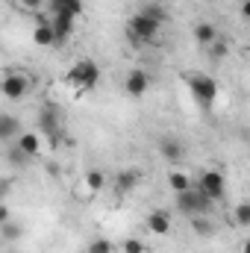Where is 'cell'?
Returning <instances> with one entry per match:
<instances>
[{
  "label": "cell",
  "instance_id": "6da1fadb",
  "mask_svg": "<svg viewBox=\"0 0 250 253\" xmlns=\"http://www.w3.org/2000/svg\"><path fill=\"white\" fill-rule=\"evenodd\" d=\"M162 27H165L162 21L144 15V12H135V15L126 21V39H129L132 44H147V42H156V39H159Z\"/></svg>",
  "mask_w": 250,
  "mask_h": 253
},
{
  "label": "cell",
  "instance_id": "7a4b0ae2",
  "mask_svg": "<svg viewBox=\"0 0 250 253\" xmlns=\"http://www.w3.org/2000/svg\"><path fill=\"white\" fill-rule=\"evenodd\" d=\"M65 80H68L74 88H80V91L94 88V85H97V80H100V65L94 62V59H77V62L68 68Z\"/></svg>",
  "mask_w": 250,
  "mask_h": 253
},
{
  "label": "cell",
  "instance_id": "3957f363",
  "mask_svg": "<svg viewBox=\"0 0 250 253\" xmlns=\"http://www.w3.org/2000/svg\"><path fill=\"white\" fill-rule=\"evenodd\" d=\"M186 85H188V91H191V97H194V103L200 109H209L218 100V85H215V80L209 74H188Z\"/></svg>",
  "mask_w": 250,
  "mask_h": 253
},
{
  "label": "cell",
  "instance_id": "277c9868",
  "mask_svg": "<svg viewBox=\"0 0 250 253\" xmlns=\"http://www.w3.org/2000/svg\"><path fill=\"white\" fill-rule=\"evenodd\" d=\"M177 197V212L183 215V218H197V215H206L209 212V206H212V200L203 194L200 189H188L183 194H174Z\"/></svg>",
  "mask_w": 250,
  "mask_h": 253
},
{
  "label": "cell",
  "instance_id": "5b68a950",
  "mask_svg": "<svg viewBox=\"0 0 250 253\" xmlns=\"http://www.w3.org/2000/svg\"><path fill=\"white\" fill-rule=\"evenodd\" d=\"M39 132H42V135H47L50 141H56V138H59V132H62L59 109H56V103H50V100L39 109Z\"/></svg>",
  "mask_w": 250,
  "mask_h": 253
},
{
  "label": "cell",
  "instance_id": "8992f818",
  "mask_svg": "<svg viewBox=\"0 0 250 253\" xmlns=\"http://www.w3.org/2000/svg\"><path fill=\"white\" fill-rule=\"evenodd\" d=\"M197 189L203 191L212 203H218V200H224V194H227V180H224V174H221V171L209 168V171H203V174H200Z\"/></svg>",
  "mask_w": 250,
  "mask_h": 253
},
{
  "label": "cell",
  "instance_id": "52a82bcc",
  "mask_svg": "<svg viewBox=\"0 0 250 253\" xmlns=\"http://www.w3.org/2000/svg\"><path fill=\"white\" fill-rule=\"evenodd\" d=\"M27 94H30V77L18 74V71H9L3 77V97L6 100H24Z\"/></svg>",
  "mask_w": 250,
  "mask_h": 253
},
{
  "label": "cell",
  "instance_id": "ba28073f",
  "mask_svg": "<svg viewBox=\"0 0 250 253\" xmlns=\"http://www.w3.org/2000/svg\"><path fill=\"white\" fill-rule=\"evenodd\" d=\"M141 171L138 168H124V171H118L115 174V183H112V191H115V197H126V194H132V191L141 186Z\"/></svg>",
  "mask_w": 250,
  "mask_h": 253
},
{
  "label": "cell",
  "instance_id": "9c48e42d",
  "mask_svg": "<svg viewBox=\"0 0 250 253\" xmlns=\"http://www.w3.org/2000/svg\"><path fill=\"white\" fill-rule=\"evenodd\" d=\"M147 88H150V74L144 68H132L124 80V91L129 97H144Z\"/></svg>",
  "mask_w": 250,
  "mask_h": 253
},
{
  "label": "cell",
  "instance_id": "30bf717a",
  "mask_svg": "<svg viewBox=\"0 0 250 253\" xmlns=\"http://www.w3.org/2000/svg\"><path fill=\"white\" fill-rule=\"evenodd\" d=\"M33 42H36L39 47H56V44H59V42H56V30H53V24H50V15L42 18V21L36 24V30H33Z\"/></svg>",
  "mask_w": 250,
  "mask_h": 253
},
{
  "label": "cell",
  "instance_id": "8fae6325",
  "mask_svg": "<svg viewBox=\"0 0 250 253\" xmlns=\"http://www.w3.org/2000/svg\"><path fill=\"white\" fill-rule=\"evenodd\" d=\"M194 42L200 44V47H212L218 39H221V33H218V27L215 24H209V21H200V24H194Z\"/></svg>",
  "mask_w": 250,
  "mask_h": 253
},
{
  "label": "cell",
  "instance_id": "7c38bea8",
  "mask_svg": "<svg viewBox=\"0 0 250 253\" xmlns=\"http://www.w3.org/2000/svg\"><path fill=\"white\" fill-rule=\"evenodd\" d=\"M159 153H162V159H165V162H180V159L186 156V147H183V141H180V138L165 135V138L159 141Z\"/></svg>",
  "mask_w": 250,
  "mask_h": 253
},
{
  "label": "cell",
  "instance_id": "4fadbf2b",
  "mask_svg": "<svg viewBox=\"0 0 250 253\" xmlns=\"http://www.w3.org/2000/svg\"><path fill=\"white\" fill-rule=\"evenodd\" d=\"M21 132H24V126L15 115H9V112L0 115V141L3 144H12V138H21Z\"/></svg>",
  "mask_w": 250,
  "mask_h": 253
},
{
  "label": "cell",
  "instance_id": "5bb4252c",
  "mask_svg": "<svg viewBox=\"0 0 250 253\" xmlns=\"http://www.w3.org/2000/svg\"><path fill=\"white\" fill-rule=\"evenodd\" d=\"M50 24H53V30H56V42L65 44L71 36H74V27H77V18H71V15H50Z\"/></svg>",
  "mask_w": 250,
  "mask_h": 253
},
{
  "label": "cell",
  "instance_id": "9a60e30c",
  "mask_svg": "<svg viewBox=\"0 0 250 253\" xmlns=\"http://www.w3.org/2000/svg\"><path fill=\"white\" fill-rule=\"evenodd\" d=\"M147 230H150L153 236H168V233H171V215H168L165 209H153V212L147 215Z\"/></svg>",
  "mask_w": 250,
  "mask_h": 253
},
{
  "label": "cell",
  "instance_id": "2e32d148",
  "mask_svg": "<svg viewBox=\"0 0 250 253\" xmlns=\"http://www.w3.org/2000/svg\"><path fill=\"white\" fill-rule=\"evenodd\" d=\"M18 147H21L30 159H36V156L42 153V135H39V132H21Z\"/></svg>",
  "mask_w": 250,
  "mask_h": 253
},
{
  "label": "cell",
  "instance_id": "e0dca14e",
  "mask_svg": "<svg viewBox=\"0 0 250 253\" xmlns=\"http://www.w3.org/2000/svg\"><path fill=\"white\" fill-rule=\"evenodd\" d=\"M168 189L174 191V194H183V191L194 189V186H191V177H188L186 171H171L168 174Z\"/></svg>",
  "mask_w": 250,
  "mask_h": 253
},
{
  "label": "cell",
  "instance_id": "ac0fdd59",
  "mask_svg": "<svg viewBox=\"0 0 250 253\" xmlns=\"http://www.w3.org/2000/svg\"><path fill=\"white\" fill-rule=\"evenodd\" d=\"M138 12H144V15H150V18H156V21H168V9H165V3H156V0H147V3H141V9Z\"/></svg>",
  "mask_w": 250,
  "mask_h": 253
},
{
  "label": "cell",
  "instance_id": "d6986e66",
  "mask_svg": "<svg viewBox=\"0 0 250 253\" xmlns=\"http://www.w3.org/2000/svg\"><path fill=\"white\" fill-rule=\"evenodd\" d=\"M6 162H9L12 168H24V165L30 162V156H27L18 144H6Z\"/></svg>",
  "mask_w": 250,
  "mask_h": 253
},
{
  "label": "cell",
  "instance_id": "ffe728a7",
  "mask_svg": "<svg viewBox=\"0 0 250 253\" xmlns=\"http://www.w3.org/2000/svg\"><path fill=\"white\" fill-rule=\"evenodd\" d=\"M233 224H236V227H250V200L236 203V209H233Z\"/></svg>",
  "mask_w": 250,
  "mask_h": 253
},
{
  "label": "cell",
  "instance_id": "44dd1931",
  "mask_svg": "<svg viewBox=\"0 0 250 253\" xmlns=\"http://www.w3.org/2000/svg\"><path fill=\"white\" fill-rule=\"evenodd\" d=\"M191 227H194V233H197V236H203V239L215 236V224H212L206 215H197V218H191Z\"/></svg>",
  "mask_w": 250,
  "mask_h": 253
},
{
  "label": "cell",
  "instance_id": "7402d4cb",
  "mask_svg": "<svg viewBox=\"0 0 250 253\" xmlns=\"http://www.w3.org/2000/svg\"><path fill=\"white\" fill-rule=\"evenodd\" d=\"M85 186L91 191H100L103 186H106V174L100 171V168H91L88 174H85Z\"/></svg>",
  "mask_w": 250,
  "mask_h": 253
},
{
  "label": "cell",
  "instance_id": "603a6c76",
  "mask_svg": "<svg viewBox=\"0 0 250 253\" xmlns=\"http://www.w3.org/2000/svg\"><path fill=\"white\" fill-rule=\"evenodd\" d=\"M0 236H3V242H18L21 236H24V230L18 227V224H12V221H6V224H0Z\"/></svg>",
  "mask_w": 250,
  "mask_h": 253
},
{
  "label": "cell",
  "instance_id": "cb8c5ba5",
  "mask_svg": "<svg viewBox=\"0 0 250 253\" xmlns=\"http://www.w3.org/2000/svg\"><path fill=\"white\" fill-rule=\"evenodd\" d=\"M112 251H115V245L109 239H91L88 248H85V253H112Z\"/></svg>",
  "mask_w": 250,
  "mask_h": 253
},
{
  "label": "cell",
  "instance_id": "d4e9b609",
  "mask_svg": "<svg viewBox=\"0 0 250 253\" xmlns=\"http://www.w3.org/2000/svg\"><path fill=\"white\" fill-rule=\"evenodd\" d=\"M227 53H230V44H227V42H224V39H218V42H215V44H212V47H209V56H212V59H215V62H221V59H224V56H227Z\"/></svg>",
  "mask_w": 250,
  "mask_h": 253
},
{
  "label": "cell",
  "instance_id": "484cf974",
  "mask_svg": "<svg viewBox=\"0 0 250 253\" xmlns=\"http://www.w3.org/2000/svg\"><path fill=\"white\" fill-rule=\"evenodd\" d=\"M121 251L124 253H144V242L141 239H135V236H129L121 242Z\"/></svg>",
  "mask_w": 250,
  "mask_h": 253
},
{
  "label": "cell",
  "instance_id": "4316f807",
  "mask_svg": "<svg viewBox=\"0 0 250 253\" xmlns=\"http://www.w3.org/2000/svg\"><path fill=\"white\" fill-rule=\"evenodd\" d=\"M83 12V0H62V15H71V18H77ZM59 15V12H56Z\"/></svg>",
  "mask_w": 250,
  "mask_h": 253
},
{
  "label": "cell",
  "instance_id": "83f0119b",
  "mask_svg": "<svg viewBox=\"0 0 250 253\" xmlns=\"http://www.w3.org/2000/svg\"><path fill=\"white\" fill-rule=\"evenodd\" d=\"M18 3H21L27 12H42V9L47 6V0H18Z\"/></svg>",
  "mask_w": 250,
  "mask_h": 253
},
{
  "label": "cell",
  "instance_id": "f1b7e54d",
  "mask_svg": "<svg viewBox=\"0 0 250 253\" xmlns=\"http://www.w3.org/2000/svg\"><path fill=\"white\" fill-rule=\"evenodd\" d=\"M6 221H12V218H9V206L3 203V206H0V224H6Z\"/></svg>",
  "mask_w": 250,
  "mask_h": 253
},
{
  "label": "cell",
  "instance_id": "f546056e",
  "mask_svg": "<svg viewBox=\"0 0 250 253\" xmlns=\"http://www.w3.org/2000/svg\"><path fill=\"white\" fill-rule=\"evenodd\" d=\"M242 15H245V18H250V0H245V3H242Z\"/></svg>",
  "mask_w": 250,
  "mask_h": 253
},
{
  "label": "cell",
  "instance_id": "4dcf8cb0",
  "mask_svg": "<svg viewBox=\"0 0 250 253\" xmlns=\"http://www.w3.org/2000/svg\"><path fill=\"white\" fill-rule=\"evenodd\" d=\"M242 253H250V239H245V245H242Z\"/></svg>",
  "mask_w": 250,
  "mask_h": 253
},
{
  "label": "cell",
  "instance_id": "1f68e13d",
  "mask_svg": "<svg viewBox=\"0 0 250 253\" xmlns=\"http://www.w3.org/2000/svg\"><path fill=\"white\" fill-rule=\"evenodd\" d=\"M156 3H165V0H156Z\"/></svg>",
  "mask_w": 250,
  "mask_h": 253
}]
</instances>
